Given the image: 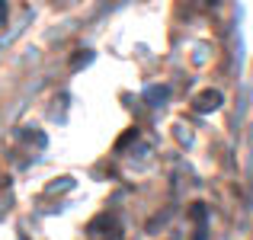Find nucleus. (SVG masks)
I'll use <instances>...</instances> for the list:
<instances>
[{
    "mask_svg": "<svg viewBox=\"0 0 253 240\" xmlns=\"http://www.w3.org/2000/svg\"><path fill=\"white\" fill-rule=\"evenodd\" d=\"M218 103H221V93L209 90V93H202V96L196 99V109L199 112H211V109H218Z\"/></svg>",
    "mask_w": 253,
    "mask_h": 240,
    "instance_id": "f257e3e1",
    "label": "nucleus"
},
{
    "mask_svg": "<svg viewBox=\"0 0 253 240\" xmlns=\"http://www.w3.org/2000/svg\"><path fill=\"white\" fill-rule=\"evenodd\" d=\"M3 19H6V3L0 0V23H3Z\"/></svg>",
    "mask_w": 253,
    "mask_h": 240,
    "instance_id": "f03ea898",
    "label": "nucleus"
}]
</instances>
